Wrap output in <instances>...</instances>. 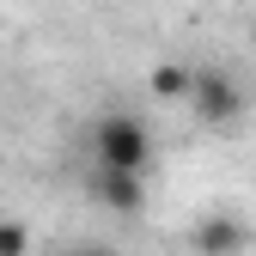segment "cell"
<instances>
[{"label":"cell","instance_id":"cell-5","mask_svg":"<svg viewBox=\"0 0 256 256\" xmlns=\"http://www.w3.org/2000/svg\"><path fill=\"white\" fill-rule=\"evenodd\" d=\"M189 80H196V68H183V61H158L152 68V98H189Z\"/></svg>","mask_w":256,"mask_h":256},{"label":"cell","instance_id":"cell-6","mask_svg":"<svg viewBox=\"0 0 256 256\" xmlns=\"http://www.w3.org/2000/svg\"><path fill=\"white\" fill-rule=\"evenodd\" d=\"M0 256H30V232L18 220H0Z\"/></svg>","mask_w":256,"mask_h":256},{"label":"cell","instance_id":"cell-3","mask_svg":"<svg viewBox=\"0 0 256 256\" xmlns=\"http://www.w3.org/2000/svg\"><path fill=\"white\" fill-rule=\"evenodd\" d=\"M92 189H98V202H104L110 214H140V208H146V189H140V177L98 171V177H92Z\"/></svg>","mask_w":256,"mask_h":256},{"label":"cell","instance_id":"cell-1","mask_svg":"<svg viewBox=\"0 0 256 256\" xmlns=\"http://www.w3.org/2000/svg\"><path fill=\"white\" fill-rule=\"evenodd\" d=\"M92 146H98V171H122V177H140L152 158V134L140 116H98Z\"/></svg>","mask_w":256,"mask_h":256},{"label":"cell","instance_id":"cell-7","mask_svg":"<svg viewBox=\"0 0 256 256\" xmlns=\"http://www.w3.org/2000/svg\"><path fill=\"white\" fill-rule=\"evenodd\" d=\"M86 256H92V250H86Z\"/></svg>","mask_w":256,"mask_h":256},{"label":"cell","instance_id":"cell-4","mask_svg":"<svg viewBox=\"0 0 256 256\" xmlns=\"http://www.w3.org/2000/svg\"><path fill=\"white\" fill-rule=\"evenodd\" d=\"M196 250L202 256H238L244 250V226L232 214H208L202 226H196Z\"/></svg>","mask_w":256,"mask_h":256},{"label":"cell","instance_id":"cell-2","mask_svg":"<svg viewBox=\"0 0 256 256\" xmlns=\"http://www.w3.org/2000/svg\"><path fill=\"white\" fill-rule=\"evenodd\" d=\"M189 104H196V116L208 128H232L244 116V86L232 74H220V68H202L196 80H189Z\"/></svg>","mask_w":256,"mask_h":256}]
</instances>
